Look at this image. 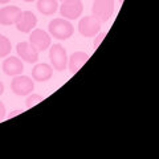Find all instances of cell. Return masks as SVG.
Listing matches in <instances>:
<instances>
[{"mask_svg": "<svg viewBox=\"0 0 159 159\" xmlns=\"http://www.w3.org/2000/svg\"><path fill=\"white\" fill-rule=\"evenodd\" d=\"M49 34L52 37L57 40H66L69 37H72V34L74 32L73 25L69 23V20L66 19H53L49 23Z\"/></svg>", "mask_w": 159, "mask_h": 159, "instance_id": "1", "label": "cell"}, {"mask_svg": "<svg viewBox=\"0 0 159 159\" xmlns=\"http://www.w3.org/2000/svg\"><path fill=\"white\" fill-rule=\"evenodd\" d=\"M84 11V6L81 0H64L61 7H60V13L66 20H76L81 16Z\"/></svg>", "mask_w": 159, "mask_h": 159, "instance_id": "4", "label": "cell"}, {"mask_svg": "<svg viewBox=\"0 0 159 159\" xmlns=\"http://www.w3.org/2000/svg\"><path fill=\"white\" fill-rule=\"evenodd\" d=\"M114 13V0H94L92 15L99 23H106Z\"/></svg>", "mask_w": 159, "mask_h": 159, "instance_id": "2", "label": "cell"}, {"mask_svg": "<svg viewBox=\"0 0 159 159\" xmlns=\"http://www.w3.org/2000/svg\"><path fill=\"white\" fill-rule=\"evenodd\" d=\"M23 111L21 110H15L13 113H11V114H9V116H8V118L9 119H11V118H13V117H16V116H19V114H21Z\"/></svg>", "mask_w": 159, "mask_h": 159, "instance_id": "19", "label": "cell"}, {"mask_svg": "<svg viewBox=\"0 0 159 159\" xmlns=\"http://www.w3.org/2000/svg\"><path fill=\"white\" fill-rule=\"evenodd\" d=\"M43 96H40V94H31L28 98H27V101H25V105L28 109H31L33 107L34 105H37V103H40L43 101Z\"/></svg>", "mask_w": 159, "mask_h": 159, "instance_id": "16", "label": "cell"}, {"mask_svg": "<svg viewBox=\"0 0 159 159\" xmlns=\"http://www.w3.org/2000/svg\"><path fill=\"white\" fill-rule=\"evenodd\" d=\"M52 74H53V68L51 65H48V64H37L32 69V77L37 82L48 81L52 77Z\"/></svg>", "mask_w": 159, "mask_h": 159, "instance_id": "12", "label": "cell"}, {"mask_svg": "<svg viewBox=\"0 0 159 159\" xmlns=\"http://www.w3.org/2000/svg\"><path fill=\"white\" fill-rule=\"evenodd\" d=\"M6 117V106H4V103L0 101V121Z\"/></svg>", "mask_w": 159, "mask_h": 159, "instance_id": "18", "label": "cell"}, {"mask_svg": "<svg viewBox=\"0 0 159 159\" xmlns=\"http://www.w3.org/2000/svg\"><path fill=\"white\" fill-rule=\"evenodd\" d=\"M49 58H51L53 69H56L58 72L65 70L68 66V56L66 51L64 49L62 45L60 44H53L49 49Z\"/></svg>", "mask_w": 159, "mask_h": 159, "instance_id": "3", "label": "cell"}, {"mask_svg": "<svg viewBox=\"0 0 159 159\" xmlns=\"http://www.w3.org/2000/svg\"><path fill=\"white\" fill-rule=\"evenodd\" d=\"M21 9L16 6H7L0 9V24L2 25H13L21 15Z\"/></svg>", "mask_w": 159, "mask_h": 159, "instance_id": "9", "label": "cell"}, {"mask_svg": "<svg viewBox=\"0 0 159 159\" xmlns=\"http://www.w3.org/2000/svg\"><path fill=\"white\" fill-rule=\"evenodd\" d=\"M3 93H4V85H3V82L0 81V96H2Z\"/></svg>", "mask_w": 159, "mask_h": 159, "instance_id": "20", "label": "cell"}, {"mask_svg": "<svg viewBox=\"0 0 159 159\" xmlns=\"http://www.w3.org/2000/svg\"><path fill=\"white\" fill-rule=\"evenodd\" d=\"M11 41L8 40V37L0 34V57H6L11 52Z\"/></svg>", "mask_w": 159, "mask_h": 159, "instance_id": "15", "label": "cell"}, {"mask_svg": "<svg viewBox=\"0 0 159 159\" xmlns=\"http://www.w3.org/2000/svg\"><path fill=\"white\" fill-rule=\"evenodd\" d=\"M119 2H121V3H123V0H119Z\"/></svg>", "mask_w": 159, "mask_h": 159, "instance_id": "24", "label": "cell"}, {"mask_svg": "<svg viewBox=\"0 0 159 159\" xmlns=\"http://www.w3.org/2000/svg\"><path fill=\"white\" fill-rule=\"evenodd\" d=\"M101 31V23L93 16H85L78 23V32L84 37H94Z\"/></svg>", "mask_w": 159, "mask_h": 159, "instance_id": "5", "label": "cell"}, {"mask_svg": "<svg viewBox=\"0 0 159 159\" xmlns=\"http://www.w3.org/2000/svg\"><path fill=\"white\" fill-rule=\"evenodd\" d=\"M11 89L15 94H17V96H28L29 93L33 92L34 89V82L33 80H31L29 77L27 76H15V78L12 80L11 82Z\"/></svg>", "mask_w": 159, "mask_h": 159, "instance_id": "6", "label": "cell"}, {"mask_svg": "<svg viewBox=\"0 0 159 159\" xmlns=\"http://www.w3.org/2000/svg\"><path fill=\"white\" fill-rule=\"evenodd\" d=\"M8 2H11V0H0V4H6Z\"/></svg>", "mask_w": 159, "mask_h": 159, "instance_id": "21", "label": "cell"}, {"mask_svg": "<svg viewBox=\"0 0 159 159\" xmlns=\"http://www.w3.org/2000/svg\"><path fill=\"white\" fill-rule=\"evenodd\" d=\"M51 34H48L44 29H34L29 37V44L36 49L37 52H43L51 47Z\"/></svg>", "mask_w": 159, "mask_h": 159, "instance_id": "7", "label": "cell"}, {"mask_svg": "<svg viewBox=\"0 0 159 159\" xmlns=\"http://www.w3.org/2000/svg\"><path fill=\"white\" fill-rule=\"evenodd\" d=\"M88 60H89V56L85 52H74L69 57V72L72 74H76L80 69L85 65Z\"/></svg>", "mask_w": 159, "mask_h": 159, "instance_id": "13", "label": "cell"}, {"mask_svg": "<svg viewBox=\"0 0 159 159\" xmlns=\"http://www.w3.org/2000/svg\"><path fill=\"white\" fill-rule=\"evenodd\" d=\"M57 2H64V0H57Z\"/></svg>", "mask_w": 159, "mask_h": 159, "instance_id": "23", "label": "cell"}, {"mask_svg": "<svg viewBox=\"0 0 159 159\" xmlns=\"http://www.w3.org/2000/svg\"><path fill=\"white\" fill-rule=\"evenodd\" d=\"M16 52L19 54V57L28 64H34L39 60V52L27 41L19 43L16 45Z\"/></svg>", "mask_w": 159, "mask_h": 159, "instance_id": "8", "label": "cell"}, {"mask_svg": "<svg viewBox=\"0 0 159 159\" xmlns=\"http://www.w3.org/2000/svg\"><path fill=\"white\" fill-rule=\"evenodd\" d=\"M36 24H37V17L34 16V13L31 11H24L21 12L19 20L16 21V28L20 32L28 33L36 27Z\"/></svg>", "mask_w": 159, "mask_h": 159, "instance_id": "10", "label": "cell"}, {"mask_svg": "<svg viewBox=\"0 0 159 159\" xmlns=\"http://www.w3.org/2000/svg\"><path fill=\"white\" fill-rule=\"evenodd\" d=\"M23 70H24V65L20 57L11 56L3 61V72L7 76H11V77L19 76V74L23 73Z\"/></svg>", "mask_w": 159, "mask_h": 159, "instance_id": "11", "label": "cell"}, {"mask_svg": "<svg viewBox=\"0 0 159 159\" xmlns=\"http://www.w3.org/2000/svg\"><path fill=\"white\" fill-rule=\"evenodd\" d=\"M105 36H106V32L97 33V37H96V40H94V44H93V48H94V49H97V48H98V45L102 43V40L105 39Z\"/></svg>", "mask_w": 159, "mask_h": 159, "instance_id": "17", "label": "cell"}, {"mask_svg": "<svg viewBox=\"0 0 159 159\" xmlns=\"http://www.w3.org/2000/svg\"><path fill=\"white\" fill-rule=\"evenodd\" d=\"M58 8L57 0H37V9L43 15H53Z\"/></svg>", "mask_w": 159, "mask_h": 159, "instance_id": "14", "label": "cell"}, {"mask_svg": "<svg viewBox=\"0 0 159 159\" xmlns=\"http://www.w3.org/2000/svg\"><path fill=\"white\" fill-rule=\"evenodd\" d=\"M24 2H28V3H31V2H34V0H24Z\"/></svg>", "mask_w": 159, "mask_h": 159, "instance_id": "22", "label": "cell"}]
</instances>
